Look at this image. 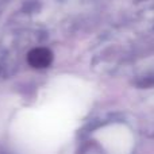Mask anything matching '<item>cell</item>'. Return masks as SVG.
Returning a JSON list of instances; mask_svg holds the SVG:
<instances>
[{
  "mask_svg": "<svg viewBox=\"0 0 154 154\" xmlns=\"http://www.w3.org/2000/svg\"><path fill=\"white\" fill-rule=\"evenodd\" d=\"M27 61L35 69H42V68H48L51 64L53 54L46 48H37V49H32L29 53Z\"/></svg>",
  "mask_w": 154,
  "mask_h": 154,
  "instance_id": "1",
  "label": "cell"
}]
</instances>
